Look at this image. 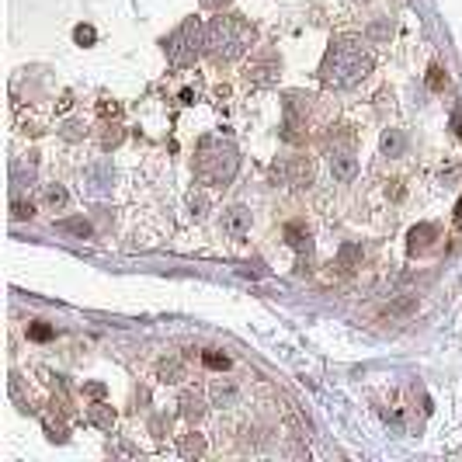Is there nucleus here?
Instances as JSON below:
<instances>
[{"instance_id":"11","label":"nucleus","mask_w":462,"mask_h":462,"mask_svg":"<svg viewBox=\"0 0 462 462\" xmlns=\"http://www.w3.org/2000/svg\"><path fill=\"white\" fill-rule=\"evenodd\" d=\"M382 153H386V157H400V153H403V136H400V129H389V132L382 136Z\"/></svg>"},{"instance_id":"2","label":"nucleus","mask_w":462,"mask_h":462,"mask_svg":"<svg viewBox=\"0 0 462 462\" xmlns=\"http://www.w3.org/2000/svg\"><path fill=\"white\" fill-rule=\"evenodd\" d=\"M254 42V28L240 15H222L205 25V53L215 63H233Z\"/></svg>"},{"instance_id":"15","label":"nucleus","mask_w":462,"mask_h":462,"mask_svg":"<svg viewBox=\"0 0 462 462\" xmlns=\"http://www.w3.org/2000/svg\"><path fill=\"white\" fill-rule=\"evenodd\" d=\"M202 452H205V441H202L198 434L181 438V455H202Z\"/></svg>"},{"instance_id":"24","label":"nucleus","mask_w":462,"mask_h":462,"mask_svg":"<svg viewBox=\"0 0 462 462\" xmlns=\"http://www.w3.org/2000/svg\"><path fill=\"white\" fill-rule=\"evenodd\" d=\"M35 215V208H32V202L25 205V202H15V219H32Z\"/></svg>"},{"instance_id":"9","label":"nucleus","mask_w":462,"mask_h":462,"mask_svg":"<svg viewBox=\"0 0 462 462\" xmlns=\"http://www.w3.org/2000/svg\"><path fill=\"white\" fill-rule=\"evenodd\" d=\"M285 240L296 251H310V229L303 222H285Z\"/></svg>"},{"instance_id":"23","label":"nucleus","mask_w":462,"mask_h":462,"mask_svg":"<svg viewBox=\"0 0 462 462\" xmlns=\"http://www.w3.org/2000/svg\"><path fill=\"white\" fill-rule=\"evenodd\" d=\"M28 337H32V341H49V337H53V327H46V323H32V327H28Z\"/></svg>"},{"instance_id":"20","label":"nucleus","mask_w":462,"mask_h":462,"mask_svg":"<svg viewBox=\"0 0 462 462\" xmlns=\"http://www.w3.org/2000/svg\"><path fill=\"white\" fill-rule=\"evenodd\" d=\"M73 39H77L80 46H91V42L98 39V32H94L91 25H77V28H73Z\"/></svg>"},{"instance_id":"26","label":"nucleus","mask_w":462,"mask_h":462,"mask_svg":"<svg viewBox=\"0 0 462 462\" xmlns=\"http://www.w3.org/2000/svg\"><path fill=\"white\" fill-rule=\"evenodd\" d=\"M87 393H91V396H98V400H101V396H105V386H101V382H91V386H87Z\"/></svg>"},{"instance_id":"5","label":"nucleus","mask_w":462,"mask_h":462,"mask_svg":"<svg viewBox=\"0 0 462 462\" xmlns=\"http://www.w3.org/2000/svg\"><path fill=\"white\" fill-rule=\"evenodd\" d=\"M278 70H282L278 56H275L272 49H265V53H258V56L247 63V80H251L254 87H272V84L278 80Z\"/></svg>"},{"instance_id":"27","label":"nucleus","mask_w":462,"mask_h":462,"mask_svg":"<svg viewBox=\"0 0 462 462\" xmlns=\"http://www.w3.org/2000/svg\"><path fill=\"white\" fill-rule=\"evenodd\" d=\"M118 112H122V108H118V105H108V101H105V105H101V115H118Z\"/></svg>"},{"instance_id":"6","label":"nucleus","mask_w":462,"mask_h":462,"mask_svg":"<svg viewBox=\"0 0 462 462\" xmlns=\"http://www.w3.org/2000/svg\"><path fill=\"white\" fill-rule=\"evenodd\" d=\"M275 170H282V177H285L289 184H296V188H303V184L313 181V163H310L306 157H292V160H285V163L275 167Z\"/></svg>"},{"instance_id":"25","label":"nucleus","mask_w":462,"mask_h":462,"mask_svg":"<svg viewBox=\"0 0 462 462\" xmlns=\"http://www.w3.org/2000/svg\"><path fill=\"white\" fill-rule=\"evenodd\" d=\"M386 35H389V25H375L372 28V39H386Z\"/></svg>"},{"instance_id":"28","label":"nucleus","mask_w":462,"mask_h":462,"mask_svg":"<svg viewBox=\"0 0 462 462\" xmlns=\"http://www.w3.org/2000/svg\"><path fill=\"white\" fill-rule=\"evenodd\" d=\"M452 129H455V132H459V139H462V115H459V112L452 115Z\"/></svg>"},{"instance_id":"29","label":"nucleus","mask_w":462,"mask_h":462,"mask_svg":"<svg viewBox=\"0 0 462 462\" xmlns=\"http://www.w3.org/2000/svg\"><path fill=\"white\" fill-rule=\"evenodd\" d=\"M205 8H222V4H229V0H202Z\"/></svg>"},{"instance_id":"14","label":"nucleus","mask_w":462,"mask_h":462,"mask_svg":"<svg viewBox=\"0 0 462 462\" xmlns=\"http://www.w3.org/2000/svg\"><path fill=\"white\" fill-rule=\"evenodd\" d=\"M157 372H160V375H163V379H167V382H177V379H181V375H184V365H181V362H174V358H170V362H160V368H157Z\"/></svg>"},{"instance_id":"21","label":"nucleus","mask_w":462,"mask_h":462,"mask_svg":"<svg viewBox=\"0 0 462 462\" xmlns=\"http://www.w3.org/2000/svg\"><path fill=\"white\" fill-rule=\"evenodd\" d=\"M66 198H70V195H66V188H60V184L46 191V202H49L53 208H60V205H66Z\"/></svg>"},{"instance_id":"19","label":"nucleus","mask_w":462,"mask_h":462,"mask_svg":"<svg viewBox=\"0 0 462 462\" xmlns=\"http://www.w3.org/2000/svg\"><path fill=\"white\" fill-rule=\"evenodd\" d=\"M181 407H184V417H198V414H202V396H198V393H188Z\"/></svg>"},{"instance_id":"8","label":"nucleus","mask_w":462,"mask_h":462,"mask_svg":"<svg viewBox=\"0 0 462 462\" xmlns=\"http://www.w3.org/2000/svg\"><path fill=\"white\" fill-rule=\"evenodd\" d=\"M434 237H438V226H434V222L414 226V229H410V251H427Z\"/></svg>"},{"instance_id":"1","label":"nucleus","mask_w":462,"mask_h":462,"mask_svg":"<svg viewBox=\"0 0 462 462\" xmlns=\"http://www.w3.org/2000/svg\"><path fill=\"white\" fill-rule=\"evenodd\" d=\"M372 63H375V60H372V53L365 49L362 39H355V35H337V39L330 42L323 63H320V77H323V84H330V87H355L358 80L368 77Z\"/></svg>"},{"instance_id":"17","label":"nucleus","mask_w":462,"mask_h":462,"mask_svg":"<svg viewBox=\"0 0 462 462\" xmlns=\"http://www.w3.org/2000/svg\"><path fill=\"white\" fill-rule=\"evenodd\" d=\"M212 396H215V403H229V400H237V386H233V382H226V386L219 382V386L212 389Z\"/></svg>"},{"instance_id":"13","label":"nucleus","mask_w":462,"mask_h":462,"mask_svg":"<svg viewBox=\"0 0 462 462\" xmlns=\"http://www.w3.org/2000/svg\"><path fill=\"white\" fill-rule=\"evenodd\" d=\"M202 365H205V368H215V372H226V368H229V358L219 355V351H205V355H202Z\"/></svg>"},{"instance_id":"30","label":"nucleus","mask_w":462,"mask_h":462,"mask_svg":"<svg viewBox=\"0 0 462 462\" xmlns=\"http://www.w3.org/2000/svg\"><path fill=\"white\" fill-rule=\"evenodd\" d=\"M455 219H462V195H459V202H455Z\"/></svg>"},{"instance_id":"4","label":"nucleus","mask_w":462,"mask_h":462,"mask_svg":"<svg viewBox=\"0 0 462 462\" xmlns=\"http://www.w3.org/2000/svg\"><path fill=\"white\" fill-rule=\"evenodd\" d=\"M198 46H205V28L195 21V18H188L167 42H163V49H167V60L174 63V66H188V63H195V56H198Z\"/></svg>"},{"instance_id":"12","label":"nucleus","mask_w":462,"mask_h":462,"mask_svg":"<svg viewBox=\"0 0 462 462\" xmlns=\"http://www.w3.org/2000/svg\"><path fill=\"white\" fill-rule=\"evenodd\" d=\"M60 229L63 233H73V237H91V222L87 219H63Z\"/></svg>"},{"instance_id":"16","label":"nucleus","mask_w":462,"mask_h":462,"mask_svg":"<svg viewBox=\"0 0 462 462\" xmlns=\"http://www.w3.org/2000/svg\"><path fill=\"white\" fill-rule=\"evenodd\" d=\"M91 420H94V424H101V427H112V420H115V414H112V407H105V403H98V407L91 410Z\"/></svg>"},{"instance_id":"22","label":"nucleus","mask_w":462,"mask_h":462,"mask_svg":"<svg viewBox=\"0 0 462 462\" xmlns=\"http://www.w3.org/2000/svg\"><path fill=\"white\" fill-rule=\"evenodd\" d=\"M358 258H362V251H358L355 244H344V247H341V265H344V268H355Z\"/></svg>"},{"instance_id":"3","label":"nucleus","mask_w":462,"mask_h":462,"mask_svg":"<svg viewBox=\"0 0 462 462\" xmlns=\"http://www.w3.org/2000/svg\"><path fill=\"white\" fill-rule=\"evenodd\" d=\"M237 150L233 143H226V139H215V136H205L198 143V160H195V170L205 184H226L229 177L237 174Z\"/></svg>"},{"instance_id":"10","label":"nucleus","mask_w":462,"mask_h":462,"mask_svg":"<svg viewBox=\"0 0 462 462\" xmlns=\"http://www.w3.org/2000/svg\"><path fill=\"white\" fill-rule=\"evenodd\" d=\"M330 167H334V177L348 181V177L355 174V157H351L348 150H334V157H330Z\"/></svg>"},{"instance_id":"7","label":"nucleus","mask_w":462,"mask_h":462,"mask_svg":"<svg viewBox=\"0 0 462 462\" xmlns=\"http://www.w3.org/2000/svg\"><path fill=\"white\" fill-rule=\"evenodd\" d=\"M222 226H226L229 237H244L247 229H251V212H247L244 205H233V208L226 212V222H222Z\"/></svg>"},{"instance_id":"18","label":"nucleus","mask_w":462,"mask_h":462,"mask_svg":"<svg viewBox=\"0 0 462 462\" xmlns=\"http://www.w3.org/2000/svg\"><path fill=\"white\" fill-rule=\"evenodd\" d=\"M427 87H431V91H441V87H445V70H441L438 63L427 66Z\"/></svg>"}]
</instances>
